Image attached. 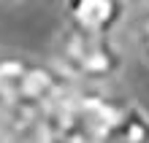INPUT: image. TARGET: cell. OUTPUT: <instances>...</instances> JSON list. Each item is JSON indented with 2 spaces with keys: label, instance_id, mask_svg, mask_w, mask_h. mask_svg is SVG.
Segmentation results:
<instances>
[{
  "label": "cell",
  "instance_id": "obj_1",
  "mask_svg": "<svg viewBox=\"0 0 149 143\" xmlns=\"http://www.w3.org/2000/svg\"><path fill=\"white\" fill-rule=\"evenodd\" d=\"M122 100L95 86H71L41 116V143H114Z\"/></svg>",
  "mask_w": 149,
  "mask_h": 143
},
{
  "label": "cell",
  "instance_id": "obj_2",
  "mask_svg": "<svg viewBox=\"0 0 149 143\" xmlns=\"http://www.w3.org/2000/svg\"><path fill=\"white\" fill-rule=\"evenodd\" d=\"M71 86L54 62H38L33 57L6 54L0 57V108L14 113L43 116L54 100Z\"/></svg>",
  "mask_w": 149,
  "mask_h": 143
},
{
  "label": "cell",
  "instance_id": "obj_3",
  "mask_svg": "<svg viewBox=\"0 0 149 143\" xmlns=\"http://www.w3.org/2000/svg\"><path fill=\"white\" fill-rule=\"evenodd\" d=\"M54 65L71 84H106L122 70V49L114 35H90L65 24L54 46Z\"/></svg>",
  "mask_w": 149,
  "mask_h": 143
},
{
  "label": "cell",
  "instance_id": "obj_4",
  "mask_svg": "<svg viewBox=\"0 0 149 143\" xmlns=\"http://www.w3.org/2000/svg\"><path fill=\"white\" fill-rule=\"evenodd\" d=\"M125 16V3L119 0H76L65 8V24L90 35H114Z\"/></svg>",
  "mask_w": 149,
  "mask_h": 143
},
{
  "label": "cell",
  "instance_id": "obj_5",
  "mask_svg": "<svg viewBox=\"0 0 149 143\" xmlns=\"http://www.w3.org/2000/svg\"><path fill=\"white\" fill-rule=\"evenodd\" d=\"M114 143H149V113L138 103L122 105Z\"/></svg>",
  "mask_w": 149,
  "mask_h": 143
},
{
  "label": "cell",
  "instance_id": "obj_6",
  "mask_svg": "<svg viewBox=\"0 0 149 143\" xmlns=\"http://www.w3.org/2000/svg\"><path fill=\"white\" fill-rule=\"evenodd\" d=\"M138 41H141V49H144V57L149 59V11L144 14L141 24H138Z\"/></svg>",
  "mask_w": 149,
  "mask_h": 143
}]
</instances>
